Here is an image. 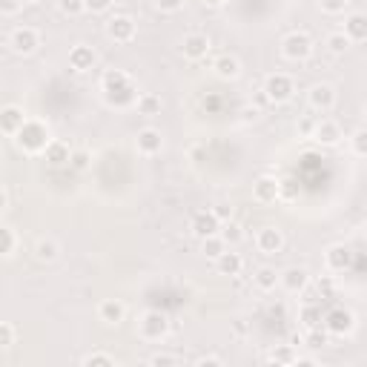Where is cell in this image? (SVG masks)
Wrapping results in <instances>:
<instances>
[{"label": "cell", "instance_id": "1", "mask_svg": "<svg viewBox=\"0 0 367 367\" xmlns=\"http://www.w3.org/2000/svg\"><path fill=\"white\" fill-rule=\"evenodd\" d=\"M49 129H46V124H40V121H29L26 118V124L18 129V135H15V143L21 146L23 153H29V155H38V153H43L46 146H49Z\"/></svg>", "mask_w": 367, "mask_h": 367}, {"label": "cell", "instance_id": "2", "mask_svg": "<svg viewBox=\"0 0 367 367\" xmlns=\"http://www.w3.org/2000/svg\"><path fill=\"white\" fill-rule=\"evenodd\" d=\"M138 333L146 339V341H161L167 333H170V319L167 313L161 310H146L138 322Z\"/></svg>", "mask_w": 367, "mask_h": 367}, {"label": "cell", "instance_id": "3", "mask_svg": "<svg viewBox=\"0 0 367 367\" xmlns=\"http://www.w3.org/2000/svg\"><path fill=\"white\" fill-rule=\"evenodd\" d=\"M292 92H296V84H292V78L284 75V72H273V75L264 78V98L267 101L287 104L292 98Z\"/></svg>", "mask_w": 367, "mask_h": 367}, {"label": "cell", "instance_id": "4", "mask_svg": "<svg viewBox=\"0 0 367 367\" xmlns=\"http://www.w3.org/2000/svg\"><path fill=\"white\" fill-rule=\"evenodd\" d=\"M281 55L287 60H307L313 55V38L307 32H290L284 40H281Z\"/></svg>", "mask_w": 367, "mask_h": 367}, {"label": "cell", "instance_id": "5", "mask_svg": "<svg viewBox=\"0 0 367 367\" xmlns=\"http://www.w3.org/2000/svg\"><path fill=\"white\" fill-rule=\"evenodd\" d=\"M324 327L330 336H350L356 330V316L347 307H333L324 313Z\"/></svg>", "mask_w": 367, "mask_h": 367}, {"label": "cell", "instance_id": "6", "mask_svg": "<svg viewBox=\"0 0 367 367\" xmlns=\"http://www.w3.org/2000/svg\"><path fill=\"white\" fill-rule=\"evenodd\" d=\"M221 218L215 215V209H201V212H195L192 215V224H190V230H192V236L195 239H209V236H218L221 233Z\"/></svg>", "mask_w": 367, "mask_h": 367}, {"label": "cell", "instance_id": "7", "mask_svg": "<svg viewBox=\"0 0 367 367\" xmlns=\"http://www.w3.org/2000/svg\"><path fill=\"white\" fill-rule=\"evenodd\" d=\"M9 46L15 55H32L38 46H40V35L38 29L32 26H18L12 35H9Z\"/></svg>", "mask_w": 367, "mask_h": 367}, {"label": "cell", "instance_id": "8", "mask_svg": "<svg viewBox=\"0 0 367 367\" xmlns=\"http://www.w3.org/2000/svg\"><path fill=\"white\" fill-rule=\"evenodd\" d=\"M106 38L115 43H129L135 40V21L129 15H112L106 21Z\"/></svg>", "mask_w": 367, "mask_h": 367}, {"label": "cell", "instance_id": "9", "mask_svg": "<svg viewBox=\"0 0 367 367\" xmlns=\"http://www.w3.org/2000/svg\"><path fill=\"white\" fill-rule=\"evenodd\" d=\"M307 104H310V109L324 115V112H330L336 106V89L330 84H313L310 92H307Z\"/></svg>", "mask_w": 367, "mask_h": 367}, {"label": "cell", "instance_id": "10", "mask_svg": "<svg viewBox=\"0 0 367 367\" xmlns=\"http://www.w3.org/2000/svg\"><path fill=\"white\" fill-rule=\"evenodd\" d=\"M135 146H138V153H141V155L153 158V155H158V153L164 150V138H161V132H158V129L146 126V129H141V132H138Z\"/></svg>", "mask_w": 367, "mask_h": 367}, {"label": "cell", "instance_id": "11", "mask_svg": "<svg viewBox=\"0 0 367 367\" xmlns=\"http://www.w3.org/2000/svg\"><path fill=\"white\" fill-rule=\"evenodd\" d=\"M98 63V52L87 43H78V46H72L69 49V66L75 69V72H92Z\"/></svg>", "mask_w": 367, "mask_h": 367}, {"label": "cell", "instance_id": "12", "mask_svg": "<svg viewBox=\"0 0 367 367\" xmlns=\"http://www.w3.org/2000/svg\"><path fill=\"white\" fill-rule=\"evenodd\" d=\"M256 247H258V253H264V256H275V253L284 250V233H281L278 227H264V230H258V236H256Z\"/></svg>", "mask_w": 367, "mask_h": 367}, {"label": "cell", "instance_id": "13", "mask_svg": "<svg viewBox=\"0 0 367 367\" xmlns=\"http://www.w3.org/2000/svg\"><path fill=\"white\" fill-rule=\"evenodd\" d=\"M209 49H212V46H209V38L201 35V32H190V35L181 40V52H184V57H190V60L207 57Z\"/></svg>", "mask_w": 367, "mask_h": 367}, {"label": "cell", "instance_id": "14", "mask_svg": "<svg viewBox=\"0 0 367 367\" xmlns=\"http://www.w3.org/2000/svg\"><path fill=\"white\" fill-rule=\"evenodd\" d=\"M310 138L322 146H336L341 141V126L333 118H322V121H316V129H313Z\"/></svg>", "mask_w": 367, "mask_h": 367}, {"label": "cell", "instance_id": "15", "mask_svg": "<svg viewBox=\"0 0 367 367\" xmlns=\"http://www.w3.org/2000/svg\"><path fill=\"white\" fill-rule=\"evenodd\" d=\"M253 198L258 204H275L281 198V184L273 178V175H261L256 184H253Z\"/></svg>", "mask_w": 367, "mask_h": 367}, {"label": "cell", "instance_id": "16", "mask_svg": "<svg viewBox=\"0 0 367 367\" xmlns=\"http://www.w3.org/2000/svg\"><path fill=\"white\" fill-rule=\"evenodd\" d=\"M324 264L333 273H344L353 264V250L347 244H330L327 253H324Z\"/></svg>", "mask_w": 367, "mask_h": 367}, {"label": "cell", "instance_id": "17", "mask_svg": "<svg viewBox=\"0 0 367 367\" xmlns=\"http://www.w3.org/2000/svg\"><path fill=\"white\" fill-rule=\"evenodd\" d=\"M278 284H281L287 292H302V290H307V284H310V273H307V267H287V270L281 273Z\"/></svg>", "mask_w": 367, "mask_h": 367}, {"label": "cell", "instance_id": "18", "mask_svg": "<svg viewBox=\"0 0 367 367\" xmlns=\"http://www.w3.org/2000/svg\"><path fill=\"white\" fill-rule=\"evenodd\" d=\"M212 72L221 81H236L241 75V60L236 55H218L215 63H212Z\"/></svg>", "mask_w": 367, "mask_h": 367}, {"label": "cell", "instance_id": "19", "mask_svg": "<svg viewBox=\"0 0 367 367\" xmlns=\"http://www.w3.org/2000/svg\"><path fill=\"white\" fill-rule=\"evenodd\" d=\"M23 124H26V115H23L21 106H15V104L4 106V112H0V129H4V135H12L15 138Z\"/></svg>", "mask_w": 367, "mask_h": 367}, {"label": "cell", "instance_id": "20", "mask_svg": "<svg viewBox=\"0 0 367 367\" xmlns=\"http://www.w3.org/2000/svg\"><path fill=\"white\" fill-rule=\"evenodd\" d=\"M215 267H218V273L221 275H230V278H236V275H241V270H244V258H241V253H233L230 247L215 258Z\"/></svg>", "mask_w": 367, "mask_h": 367}, {"label": "cell", "instance_id": "21", "mask_svg": "<svg viewBox=\"0 0 367 367\" xmlns=\"http://www.w3.org/2000/svg\"><path fill=\"white\" fill-rule=\"evenodd\" d=\"M98 319H101L104 324H121V322L126 319V305L118 302V299H106V302H101V307H98Z\"/></svg>", "mask_w": 367, "mask_h": 367}, {"label": "cell", "instance_id": "22", "mask_svg": "<svg viewBox=\"0 0 367 367\" xmlns=\"http://www.w3.org/2000/svg\"><path fill=\"white\" fill-rule=\"evenodd\" d=\"M43 161L52 164V167H63L72 161V150H69V143L63 141H49V146L43 150Z\"/></svg>", "mask_w": 367, "mask_h": 367}, {"label": "cell", "instance_id": "23", "mask_svg": "<svg viewBox=\"0 0 367 367\" xmlns=\"http://www.w3.org/2000/svg\"><path fill=\"white\" fill-rule=\"evenodd\" d=\"M344 35H347L350 40H356V43L367 40V15H364V12L347 15V21H344Z\"/></svg>", "mask_w": 367, "mask_h": 367}, {"label": "cell", "instance_id": "24", "mask_svg": "<svg viewBox=\"0 0 367 367\" xmlns=\"http://www.w3.org/2000/svg\"><path fill=\"white\" fill-rule=\"evenodd\" d=\"M129 84H132V78L126 75L124 69H106L104 78H101L104 95H112V92H118V89H124V87H129Z\"/></svg>", "mask_w": 367, "mask_h": 367}, {"label": "cell", "instance_id": "25", "mask_svg": "<svg viewBox=\"0 0 367 367\" xmlns=\"http://www.w3.org/2000/svg\"><path fill=\"white\" fill-rule=\"evenodd\" d=\"M104 98H106L109 106L124 109V106H132V104L138 101V87H135V81H132L129 87H124V89H118V92H112V95H104Z\"/></svg>", "mask_w": 367, "mask_h": 367}, {"label": "cell", "instance_id": "26", "mask_svg": "<svg viewBox=\"0 0 367 367\" xmlns=\"http://www.w3.org/2000/svg\"><path fill=\"white\" fill-rule=\"evenodd\" d=\"M135 106H138V112L141 115H161V109H164V101H161V95H153V92H143V95H138V101H135Z\"/></svg>", "mask_w": 367, "mask_h": 367}, {"label": "cell", "instance_id": "27", "mask_svg": "<svg viewBox=\"0 0 367 367\" xmlns=\"http://www.w3.org/2000/svg\"><path fill=\"white\" fill-rule=\"evenodd\" d=\"M278 278H281V273H275L273 267H258L256 275H253V284H256L261 292H270V290H275Z\"/></svg>", "mask_w": 367, "mask_h": 367}, {"label": "cell", "instance_id": "28", "mask_svg": "<svg viewBox=\"0 0 367 367\" xmlns=\"http://www.w3.org/2000/svg\"><path fill=\"white\" fill-rule=\"evenodd\" d=\"M299 322L305 324V330H313V327H322L324 324V313L319 305H305L302 313H299Z\"/></svg>", "mask_w": 367, "mask_h": 367}, {"label": "cell", "instance_id": "29", "mask_svg": "<svg viewBox=\"0 0 367 367\" xmlns=\"http://www.w3.org/2000/svg\"><path fill=\"white\" fill-rule=\"evenodd\" d=\"M0 253H4V258H12L18 253V233L9 224L0 227Z\"/></svg>", "mask_w": 367, "mask_h": 367}, {"label": "cell", "instance_id": "30", "mask_svg": "<svg viewBox=\"0 0 367 367\" xmlns=\"http://www.w3.org/2000/svg\"><path fill=\"white\" fill-rule=\"evenodd\" d=\"M227 247H230V244L221 239V233H218V236H209V239H204V241H201V253H204L207 258H212V261H215L218 256H221Z\"/></svg>", "mask_w": 367, "mask_h": 367}, {"label": "cell", "instance_id": "31", "mask_svg": "<svg viewBox=\"0 0 367 367\" xmlns=\"http://www.w3.org/2000/svg\"><path fill=\"white\" fill-rule=\"evenodd\" d=\"M60 256V247H57V241H52V239H40L38 244H35V258L38 261H55Z\"/></svg>", "mask_w": 367, "mask_h": 367}, {"label": "cell", "instance_id": "32", "mask_svg": "<svg viewBox=\"0 0 367 367\" xmlns=\"http://www.w3.org/2000/svg\"><path fill=\"white\" fill-rule=\"evenodd\" d=\"M296 358H299V353H296V347H292V344H278L270 353V361L273 364H296Z\"/></svg>", "mask_w": 367, "mask_h": 367}, {"label": "cell", "instance_id": "33", "mask_svg": "<svg viewBox=\"0 0 367 367\" xmlns=\"http://www.w3.org/2000/svg\"><path fill=\"white\" fill-rule=\"evenodd\" d=\"M221 239H224L230 247L241 244V241H244V230H241V224H236L233 218H230V221H224V224H221Z\"/></svg>", "mask_w": 367, "mask_h": 367}, {"label": "cell", "instance_id": "34", "mask_svg": "<svg viewBox=\"0 0 367 367\" xmlns=\"http://www.w3.org/2000/svg\"><path fill=\"white\" fill-rule=\"evenodd\" d=\"M305 344H307L310 350H319V347L330 344V333H327V327L322 324V327H313V330H307V336H305Z\"/></svg>", "mask_w": 367, "mask_h": 367}, {"label": "cell", "instance_id": "35", "mask_svg": "<svg viewBox=\"0 0 367 367\" xmlns=\"http://www.w3.org/2000/svg\"><path fill=\"white\" fill-rule=\"evenodd\" d=\"M350 43H353V40H350L344 32H333V35H327V43H324V46H327L333 55H344V52L350 49Z\"/></svg>", "mask_w": 367, "mask_h": 367}, {"label": "cell", "instance_id": "36", "mask_svg": "<svg viewBox=\"0 0 367 367\" xmlns=\"http://www.w3.org/2000/svg\"><path fill=\"white\" fill-rule=\"evenodd\" d=\"M81 364H84V367H115V358H112L109 353L95 350V353L84 356V358H81Z\"/></svg>", "mask_w": 367, "mask_h": 367}, {"label": "cell", "instance_id": "37", "mask_svg": "<svg viewBox=\"0 0 367 367\" xmlns=\"http://www.w3.org/2000/svg\"><path fill=\"white\" fill-rule=\"evenodd\" d=\"M57 9L69 18H78L87 12V0H57Z\"/></svg>", "mask_w": 367, "mask_h": 367}, {"label": "cell", "instance_id": "38", "mask_svg": "<svg viewBox=\"0 0 367 367\" xmlns=\"http://www.w3.org/2000/svg\"><path fill=\"white\" fill-rule=\"evenodd\" d=\"M350 146L358 158H367V129H356L350 138Z\"/></svg>", "mask_w": 367, "mask_h": 367}, {"label": "cell", "instance_id": "39", "mask_svg": "<svg viewBox=\"0 0 367 367\" xmlns=\"http://www.w3.org/2000/svg\"><path fill=\"white\" fill-rule=\"evenodd\" d=\"M15 339H18V333H15V324H12V322L0 324V347L12 350V347H15Z\"/></svg>", "mask_w": 367, "mask_h": 367}, {"label": "cell", "instance_id": "40", "mask_svg": "<svg viewBox=\"0 0 367 367\" xmlns=\"http://www.w3.org/2000/svg\"><path fill=\"white\" fill-rule=\"evenodd\" d=\"M89 164H92V155H89V150H72V161H69V167H72V170L84 172Z\"/></svg>", "mask_w": 367, "mask_h": 367}, {"label": "cell", "instance_id": "41", "mask_svg": "<svg viewBox=\"0 0 367 367\" xmlns=\"http://www.w3.org/2000/svg\"><path fill=\"white\" fill-rule=\"evenodd\" d=\"M319 6H322V12H327V15H341V12L350 6V0H319Z\"/></svg>", "mask_w": 367, "mask_h": 367}, {"label": "cell", "instance_id": "42", "mask_svg": "<svg viewBox=\"0 0 367 367\" xmlns=\"http://www.w3.org/2000/svg\"><path fill=\"white\" fill-rule=\"evenodd\" d=\"M150 364L153 367H172V364H181V358L172 353H155V356H150Z\"/></svg>", "mask_w": 367, "mask_h": 367}, {"label": "cell", "instance_id": "43", "mask_svg": "<svg viewBox=\"0 0 367 367\" xmlns=\"http://www.w3.org/2000/svg\"><path fill=\"white\" fill-rule=\"evenodd\" d=\"M26 0H0V15H6V18H15L21 9H23Z\"/></svg>", "mask_w": 367, "mask_h": 367}, {"label": "cell", "instance_id": "44", "mask_svg": "<svg viewBox=\"0 0 367 367\" xmlns=\"http://www.w3.org/2000/svg\"><path fill=\"white\" fill-rule=\"evenodd\" d=\"M184 4H187V0H155V6L161 9V12H181L184 9Z\"/></svg>", "mask_w": 367, "mask_h": 367}, {"label": "cell", "instance_id": "45", "mask_svg": "<svg viewBox=\"0 0 367 367\" xmlns=\"http://www.w3.org/2000/svg\"><path fill=\"white\" fill-rule=\"evenodd\" d=\"M109 6H112V0H87V12H92V15H101Z\"/></svg>", "mask_w": 367, "mask_h": 367}, {"label": "cell", "instance_id": "46", "mask_svg": "<svg viewBox=\"0 0 367 367\" xmlns=\"http://www.w3.org/2000/svg\"><path fill=\"white\" fill-rule=\"evenodd\" d=\"M195 364H198V367H221L224 358H221V356H198Z\"/></svg>", "mask_w": 367, "mask_h": 367}, {"label": "cell", "instance_id": "47", "mask_svg": "<svg viewBox=\"0 0 367 367\" xmlns=\"http://www.w3.org/2000/svg\"><path fill=\"white\" fill-rule=\"evenodd\" d=\"M316 287H319V296H322V299H330V296H333V281H330V278H319Z\"/></svg>", "mask_w": 367, "mask_h": 367}, {"label": "cell", "instance_id": "48", "mask_svg": "<svg viewBox=\"0 0 367 367\" xmlns=\"http://www.w3.org/2000/svg\"><path fill=\"white\" fill-rule=\"evenodd\" d=\"M215 215H218V218H221V221H230V215H233V209H230L227 204H218V207H215Z\"/></svg>", "mask_w": 367, "mask_h": 367}, {"label": "cell", "instance_id": "49", "mask_svg": "<svg viewBox=\"0 0 367 367\" xmlns=\"http://www.w3.org/2000/svg\"><path fill=\"white\" fill-rule=\"evenodd\" d=\"M296 364H299V367H316L319 361H316L313 356H299V358H296Z\"/></svg>", "mask_w": 367, "mask_h": 367}, {"label": "cell", "instance_id": "50", "mask_svg": "<svg viewBox=\"0 0 367 367\" xmlns=\"http://www.w3.org/2000/svg\"><path fill=\"white\" fill-rule=\"evenodd\" d=\"M0 207H4V209L9 207V190H6V187H4V190H0Z\"/></svg>", "mask_w": 367, "mask_h": 367}, {"label": "cell", "instance_id": "51", "mask_svg": "<svg viewBox=\"0 0 367 367\" xmlns=\"http://www.w3.org/2000/svg\"><path fill=\"white\" fill-rule=\"evenodd\" d=\"M227 0H204V6H212V9H218V6H224Z\"/></svg>", "mask_w": 367, "mask_h": 367}, {"label": "cell", "instance_id": "52", "mask_svg": "<svg viewBox=\"0 0 367 367\" xmlns=\"http://www.w3.org/2000/svg\"><path fill=\"white\" fill-rule=\"evenodd\" d=\"M26 4H40V0H26Z\"/></svg>", "mask_w": 367, "mask_h": 367}, {"label": "cell", "instance_id": "53", "mask_svg": "<svg viewBox=\"0 0 367 367\" xmlns=\"http://www.w3.org/2000/svg\"><path fill=\"white\" fill-rule=\"evenodd\" d=\"M364 221H367V212H364Z\"/></svg>", "mask_w": 367, "mask_h": 367}, {"label": "cell", "instance_id": "54", "mask_svg": "<svg viewBox=\"0 0 367 367\" xmlns=\"http://www.w3.org/2000/svg\"><path fill=\"white\" fill-rule=\"evenodd\" d=\"M364 112H367V106H364Z\"/></svg>", "mask_w": 367, "mask_h": 367}]
</instances>
